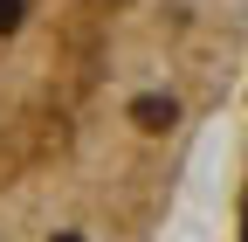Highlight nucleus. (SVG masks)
I'll return each mask as SVG.
<instances>
[{
	"mask_svg": "<svg viewBox=\"0 0 248 242\" xmlns=\"http://www.w3.org/2000/svg\"><path fill=\"white\" fill-rule=\"evenodd\" d=\"M131 118H138L145 132H166V125H172V97H138V111H131Z\"/></svg>",
	"mask_w": 248,
	"mask_h": 242,
	"instance_id": "1",
	"label": "nucleus"
},
{
	"mask_svg": "<svg viewBox=\"0 0 248 242\" xmlns=\"http://www.w3.org/2000/svg\"><path fill=\"white\" fill-rule=\"evenodd\" d=\"M55 242H83V235H55Z\"/></svg>",
	"mask_w": 248,
	"mask_h": 242,
	"instance_id": "3",
	"label": "nucleus"
},
{
	"mask_svg": "<svg viewBox=\"0 0 248 242\" xmlns=\"http://www.w3.org/2000/svg\"><path fill=\"white\" fill-rule=\"evenodd\" d=\"M7 28H21V0H0V35Z\"/></svg>",
	"mask_w": 248,
	"mask_h": 242,
	"instance_id": "2",
	"label": "nucleus"
},
{
	"mask_svg": "<svg viewBox=\"0 0 248 242\" xmlns=\"http://www.w3.org/2000/svg\"><path fill=\"white\" fill-rule=\"evenodd\" d=\"M241 228H248V222H241ZM241 242H248V235H241Z\"/></svg>",
	"mask_w": 248,
	"mask_h": 242,
	"instance_id": "4",
	"label": "nucleus"
}]
</instances>
